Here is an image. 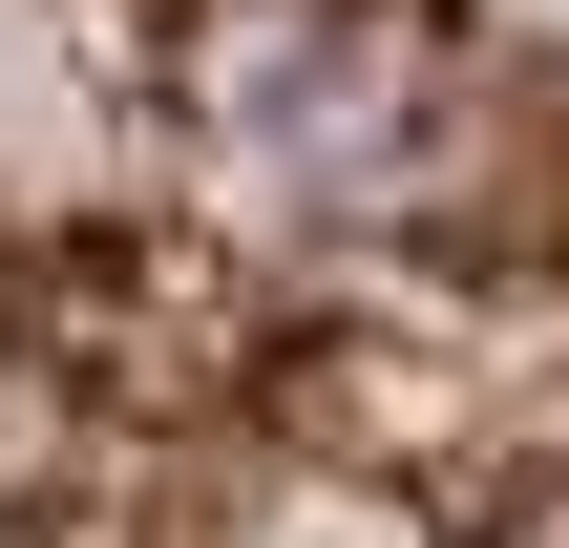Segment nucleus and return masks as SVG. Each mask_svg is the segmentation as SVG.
Instances as JSON below:
<instances>
[{
	"mask_svg": "<svg viewBox=\"0 0 569 548\" xmlns=\"http://www.w3.org/2000/svg\"><path fill=\"white\" fill-rule=\"evenodd\" d=\"M0 548H569V63L507 0H0Z\"/></svg>",
	"mask_w": 569,
	"mask_h": 548,
	"instance_id": "obj_1",
	"label": "nucleus"
}]
</instances>
